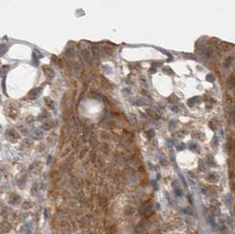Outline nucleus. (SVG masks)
I'll return each instance as SVG.
<instances>
[{
	"label": "nucleus",
	"mask_w": 235,
	"mask_h": 234,
	"mask_svg": "<svg viewBox=\"0 0 235 234\" xmlns=\"http://www.w3.org/2000/svg\"><path fill=\"white\" fill-rule=\"evenodd\" d=\"M156 185H157V184H156V181H155V180H153V181H152V186H153V188H154L155 190H156L157 188H157V186H156Z\"/></svg>",
	"instance_id": "nucleus-11"
},
{
	"label": "nucleus",
	"mask_w": 235,
	"mask_h": 234,
	"mask_svg": "<svg viewBox=\"0 0 235 234\" xmlns=\"http://www.w3.org/2000/svg\"><path fill=\"white\" fill-rule=\"evenodd\" d=\"M201 234H211V233H210V232H208V231H203V232H202Z\"/></svg>",
	"instance_id": "nucleus-12"
},
{
	"label": "nucleus",
	"mask_w": 235,
	"mask_h": 234,
	"mask_svg": "<svg viewBox=\"0 0 235 234\" xmlns=\"http://www.w3.org/2000/svg\"><path fill=\"white\" fill-rule=\"evenodd\" d=\"M190 102L193 103V105H194V104H195V103L199 102V99H198V97H194V98H192V99H189V103H190Z\"/></svg>",
	"instance_id": "nucleus-8"
},
{
	"label": "nucleus",
	"mask_w": 235,
	"mask_h": 234,
	"mask_svg": "<svg viewBox=\"0 0 235 234\" xmlns=\"http://www.w3.org/2000/svg\"><path fill=\"white\" fill-rule=\"evenodd\" d=\"M185 221H186V223H187L190 226H194L195 225V219L193 218V216H186V218H185Z\"/></svg>",
	"instance_id": "nucleus-3"
},
{
	"label": "nucleus",
	"mask_w": 235,
	"mask_h": 234,
	"mask_svg": "<svg viewBox=\"0 0 235 234\" xmlns=\"http://www.w3.org/2000/svg\"><path fill=\"white\" fill-rule=\"evenodd\" d=\"M151 208H152V206H151V203H150V202H148V203L145 204V205L142 207V208L140 209V214L141 215H146L148 214V213H150V212L151 211Z\"/></svg>",
	"instance_id": "nucleus-1"
},
{
	"label": "nucleus",
	"mask_w": 235,
	"mask_h": 234,
	"mask_svg": "<svg viewBox=\"0 0 235 234\" xmlns=\"http://www.w3.org/2000/svg\"><path fill=\"white\" fill-rule=\"evenodd\" d=\"M24 227H25V230L26 231V233L27 234L31 233V232H32V224H31L30 222L26 224V225H25Z\"/></svg>",
	"instance_id": "nucleus-5"
},
{
	"label": "nucleus",
	"mask_w": 235,
	"mask_h": 234,
	"mask_svg": "<svg viewBox=\"0 0 235 234\" xmlns=\"http://www.w3.org/2000/svg\"><path fill=\"white\" fill-rule=\"evenodd\" d=\"M206 79H207L208 81H210V82H213V81L215 80V78H214V76H213L212 74H209L207 76V78H206Z\"/></svg>",
	"instance_id": "nucleus-9"
},
{
	"label": "nucleus",
	"mask_w": 235,
	"mask_h": 234,
	"mask_svg": "<svg viewBox=\"0 0 235 234\" xmlns=\"http://www.w3.org/2000/svg\"><path fill=\"white\" fill-rule=\"evenodd\" d=\"M227 84H228V85H229V87H233L235 85V79L233 78V77L229 78V79L227 80Z\"/></svg>",
	"instance_id": "nucleus-6"
},
{
	"label": "nucleus",
	"mask_w": 235,
	"mask_h": 234,
	"mask_svg": "<svg viewBox=\"0 0 235 234\" xmlns=\"http://www.w3.org/2000/svg\"><path fill=\"white\" fill-rule=\"evenodd\" d=\"M211 212L214 216H219L220 215V210L217 206H212L211 207Z\"/></svg>",
	"instance_id": "nucleus-4"
},
{
	"label": "nucleus",
	"mask_w": 235,
	"mask_h": 234,
	"mask_svg": "<svg viewBox=\"0 0 235 234\" xmlns=\"http://www.w3.org/2000/svg\"><path fill=\"white\" fill-rule=\"evenodd\" d=\"M234 181H235V176H234Z\"/></svg>",
	"instance_id": "nucleus-13"
},
{
	"label": "nucleus",
	"mask_w": 235,
	"mask_h": 234,
	"mask_svg": "<svg viewBox=\"0 0 235 234\" xmlns=\"http://www.w3.org/2000/svg\"><path fill=\"white\" fill-rule=\"evenodd\" d=\"M208 223L210 224V225L211 226V228L214 229V230H216V229L217 228V223L215 222V220H214V218L212 217V216H208Z\"/></svg>",
	"instance_id": "nucleus-2"
},
{
	"label": "nucleus",
	"mask_w": 235,
	"mask_h": 234,
	"mask_svg": "<svg viewBox=\"0 0 235 234\" xmlns=\"http://www.w3.org/2000/svg\"><path fill=\"white\" fill-rule=\"evenodd\" d=\"M231 60H232V58L231 57H229V60H228V58L226 59V61L225 62V66L226 67V66H229L230 65V62H231Z\"/></svg>",
	"instance_id": "nucleus-10"
},
{
	"label": "nucleus",
	"mask_w": 235,
	"mask_h": 234,
	"mask_svg": "<svg viewBox=\"0 0 235 234\" xmlns=\"http://www.w3.org/2000/svg\"><path fill=\"white\" fill-rule=\"evenodd\" d=\"M40 234H42V233H40Z\"/></svg>",
	"instance_id": "nucleus-14"
},
{
	"label": "nucleus",
	"mask_w": 235,
	"mask_h": 234,
	"mask_svg": "<svg viewBox=\"0 0 235 234\" xmlns=\"http://www.w3.org/2000/svg\"><path fill=\"white\" fill-rule=\"evenodd\" d=\"M225 203H226L227 207H229V208L232 206V204H233V201H232L230 196H226V198H225Z\"/></svg>",
	"instance_id": "nucleus-7"
}]
</instances>
